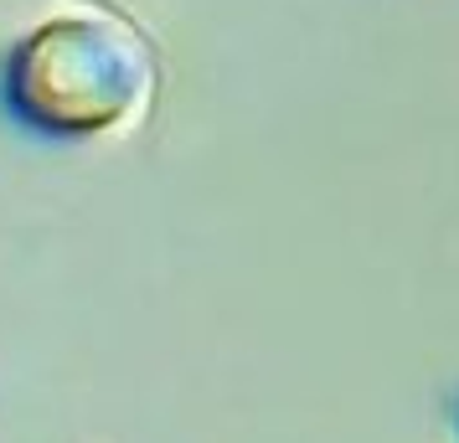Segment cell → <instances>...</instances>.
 Returning <instances> with one entry per match:
<instances>
[{
  "instance_id": "obj_1",
  "label": "cell",
  "mask_w": 459,
  "mask_h": 443,
  "mask_svg": "<svg viewBox=\"0 0 459 443\" xmlns=\"http://www.w3.org/2000/svg\"><path fill=\"white\" fill-rule=\"evenodd\" d=\"M160 57L140 26L104 0H63L5 57V104L37 134L104 140L140 124Z\"/></svg>"
},
{
  "instance_id": "obj_2",
  "label": "cell",
  "mask_w": 459,
  "mask_h": 443,
  "mask_svg": "<svg viewBox=\"0 0 459 443\" xmlns=\"http://www.w3.org/2000/svg\"><path fill=\"white\" fill-rule=\"evenodd\" d=\"M455 422H459V407H455Z\"/></svg>"
}]
</instances>
